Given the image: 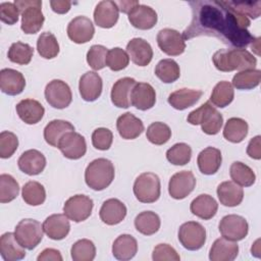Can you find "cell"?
<instances>
[{"label": "cell", "instance_id": "1", "mask_svg": "<svg viewBox=\"0 0 261 261\" xmlns=\"http://www.w3.org/2000/svg\"><path fill=\"white\" fill-rule=\"evenodd\" d=\"M192 20L184 31V40L208 36L221 40L237 49L251 46L259 55L260 38H255L248 31L250 19L233 9L228 1L202 0L190 1Z\"/></svg>", "mask_w": 261, "mask_h": 261}, {"label": "cell", "instance_id": "18", "mask_svg": "<svg viewBox=\"0 0 261 261\" xmlns=\"http://www.w3.org/2000/svg\"><path fill=\"white\" fill-rule=\"evenodd\" d=\"M102 88V79L96 71H87L80 79L79 91L85 101L93 102L97 100L101 96Z\"/></svg>", "mask_w": 261, "mask_h": 261}, {"label": "cell", "instance_id": "34", "mask_svg": "<svg viewBox=\"0 0 261 261\" xmlns=\"http://www.w3.org/2000/svg\"><path fill=\"white\" fill-rule=\"evenodd\" d=\"M138 252L137 240L127 233L120 234L115 239L112 245V254L114 258L121 261H127L135 257Z\"/></svg>", "mask_w": 261, "mask_h": 261}, {"label": "cell", "instance_id": "22", "mask_svg": "<svg viewBox=\"0 0 261 261\" xmlns=\"http://www.w3.org/2000/svg\"><path fill=\"white\" fill-rule=\"evenodd\" d=\"M44 232L54 241H60L66 238L70 230V223L65 214H52L43 222Z\"/></svg>", "mask_w": 261, "mask_h": 261}, {"label": "cell", "instance_id": "43", "mask_svg": "<svg viewBox=\"0 0 261 261\" xmlns=\"http://www.w3.org/2000/svg\"><path fill=\"white\" fill-rule=\"evenodd\" d=\"M37 50L45 59L55 58L59 53V44L56 37L50 32L42 33L37 41Z\"/></svg>", "mask_w": 261, "mask_h": 261}, {"label": "cell", "instance_id": "33", "mask_svg": "<svg viewBox=\"0 0 261 261\" xmlns=\"http://www.w3.org/2000/svg\"><path fill=\"white\" fill-rule=\"evenodd\" d=\"M217 209L218 204L216 200L208 194L199 195L191 202L190 205L191 212L204 220H209L214 217Z\"/></svg>", "mask_w": 261, "mask_h": 261}, {"label": "cell", "instance_id": "32", "mask_svg": "<svg viewBox=\"0 0 261 261\" xmlns=\"http://www.w3.org/2000/svg\"><path fill=\"white\" fill-rule=\"evenodd\" d=\"M203 92L195 89L182 88L172 92L168 96V103L176 110H185L195 105L202 97Z\"/></svg>", "mask_w": 261, "mask_h": 261}, {"label": "cell", "instance_id": "15", "mask_svg": "<svg viewBox=\"0 0 261 261\" xmlns=\"http://www.w3.org/2000/svg\"><path fill=\"white\" fill-rule=\"evenodd\" d=\"M95 28L91 19L84 15H79L71 19L67 25L68 38L76 44H84L92 40Z\"/></svg>", "mask_w": 261, "mask_h": 261}, {"label": "cell", "instance_id": "38", "mask_svg": "<svg viewBox=\"0 0 261 261\" xmlns=\"http://www.w3.org/2000/svg\"><path fill=\"white\" fill-rule=\"evenodd\" d=\"M234 97L232 85L227 81H221L215 85L210 96V102L216 107L224 108L228 106Z\"/></svg>", "mask_w": 261, "mask_h": 261}, {"label": "cell", "instance_id": "54", "mask_svg": "<svg viewBox=\"0 0 261 261\" xmlns=\"http://www.w3.org/2000/svg\"><path fill=\"white\" fill-rule=\"evenodd\" d=\"M152 259L154 261H179L180 257L168 244H158L152 253Z\"/></svg>", "mask_w": 261, "mask_h": 261}, {"label": "cell", "instance_id": "59", "mask_svg": "<svg viewBox=\"0 0 261 261\" xmlns=\"http://www.w3.org/2000/svg\"><path fill=\"white\" fill-rule=\"evenodd\" d=\"M119 11L123 12V13H128L130 11V9L139 4V1H118L116 2Z\"/></svg>", "mask_w": 261, "mask_h": 261}, {"label": "cell", "instance_id": "31", "mask_svg": "<svg viewBox=\"0 0 261 261\" xmlns=\"http://www.w3.org/2000/svg\"><path fill=\"white\" fill-rule=\"evenodd\" d=\"M0 255L5 261H18L25 257L24 248L17 242L14 232H5L0 237Z\"/></svg>", "mask_w": 261, "mask_h": 261}, {"label": "cell", "instance_id": "3", "mask_svg": "<svg viewBox=\"0 0 261 261\" xmlns=\"http://www.w3.org/2000/svg\"><path fill=\"white\" fill-rule=\"evenodd\" d=\"M114 165L106 158H98L89 163L85 170V181L94 191L108 188L114 179Z\"/></svg>", "mask_w": 261, "mask_h": 261}, {"label": "cell", "instance_id": "56", "mask_svg": "<svg viewBox=\"0 0 261 261\" xmlns=\"http://www.w3.org/2000/svg\"><path fill=\"white\" fill-rule=\"evenodd\" d=\"M261 137L256 136L253 139L250 140L248 147H247V154L256 160H259L261 158Z\"/></svg>", "mask_w": 261, "mask_h": 261}, {"label": "cell", "instance_id": "21", "mask_svg": "<svg viewBox=\"0 0 261 261\" xmlns=\"http://www.w3.org/2000/svg\"><path fill=\"white\" fill-rule=\"evenodd\" d=\"M126 52L132 61L139 66H147L153 58L151 45L142 38H133L126 45Z\"/></svg>", "mask_w": 261, "mask_h": 261}, {"label": "cell", "instance_id": "19", "mask_svg": "<svg viewBox=\"0 0 261 261\" xmlns=\"http://www.w3.org/2000/svg\"><path fill=\"white\" fill-rule=\"evenodd\" d=\"M17 165L20 171L28 175L40 174L46 167L45 156L36 149L24 151L17 160Z\"/></svg>", "mask_w": 261, "mask_h": 261}, {"label": "cell", "instance_id": "30", "mask_svg": "<svg viewBox=\"0 0 261 261\" xmlns=\"http://www.w3.org/2000/svg\"><path fill=\"white\" fill-rule=\"evenodd\" d=\"M216 193L220 204L226 207H236L240 205L244 199L243 188L232 180L221 182L217 187Z\"/></svg>", "mask_w": 261, "mask_h": 261}, {"label": "cell", "instance_id": "6", "mask_svg": "<svg viewBox=\"0 0 261 261\" xmlns=\"http://www.w3.org/2000/svg\"><path fill=\"white\" fill-rule=\"evenodd\" d=\"M133 191L140 202L154 203L160 197V179L153 172H143L136 178Z\"/></svg>", "mask_w": 261, "mask_h": 261}, {"label": "cell", "instance_id": "60", "mask_svg": "<svg viewBox=\"0 0 261 261\" xmlns=\"http://www.w3.org/2000/svg\"><path fill=\"white\" fill-rule=\"evenodd\" d=\"M258 242H259V240H257L256 242H255V244L253 245L256 249L254 250V249H251V252H252V255H255V256H257V257H259V254L258 253H260V250H259V245H258Z\"/></svg>", "mask_w": 261, "mask_h": 261}, {"label": "cell", "instance_id": "40", "mask_svg": "<svg viewBox=\"0 0 261 261\" xmlns=\"http://www.w3.org/2000/svg\"><path fill=\"white\" fill-rule=\"evenodd\" d=\"M155 75L165 84L175 82L180 75L179 65L173 59H162L155 66Z\"/></svg>", "mask_w": 261, "mask_h": 261}, {"label": "cell", "instance_id": "35", "mask_svg": "<svg viewBox=\"0 0 261 261\" xmlns=\"http://www.w3.org/2000/svg\"><path fill=\"white\" fill-rule=\"evenodd\" d=\"M74 126L66 120L54 119L51 120L44 128V139L47 144L52 147H58L60 139L68 132H73Z\"/></svg>", "mask_w": 261, "mask_h": 261}, {"label": "cell", "instance_id": "27", "mask_svg": "<svg viewBox=\"0 0 261 261\" xmlns=\"http://www.w3.org/2000/svg\"><path fill=\"white\" fill-rule=\"evenodd\" d=\"M116 128L122 139L134 140L144 132V124L142 120L133 113L125 112L117 118Z\"/></svg>", "mask_w": 261, "mask_h": 261}, {"label": "cell", "instance_id": "44", "mask_svg": "<svg viewBox=\"0 0 261 261\" xmlns=\"http://www.w3.org/2000/svg\"><path fill=\"white\" fill-rule=\"evenodd\" d=\"M34 55V48L27 43L15 42L12 43L8 49V59L19 65H27L31 62Z\"/></svg>", "mask_w": 261, "mask_h": 261}, {"label": "cell", "instance_id": "29", "mask_svg": "<svg viewBox=\"0 0 261 261\" xmlns=\"http://www.w3.org/2000/svg\"><path fill=\"white\" fill-rule=\"evenodd\" d=\"M222 157L219 149L207 147L202 150L197 157V164L200 171L206 175L216 173L221 165Z\"/></svg>", "mask_w": 261, "mask_h": 261}, {"label": "cell", "instance_id": "23", "mask_svg": "<svg viewBox=\"0 0 261 261\" xmlns=\"http://www.w3.org/2000/svg\"><path fill=\"white\" fill-rule=\"evenodd\" d=\"M156 102L154 88L148 83H137L130 94V103L139 110L151 109Z\"/></svg>", "mask_w": 261, "mask_h": 261}, {"label": "cell", "instance_id": "46", "mask_svg": "<svg viewBox=\"0 0 261 261\" xmlns=\"http://www.w3.org/2000/svg\"><path fill=\"white\" fill-rule=\"evenodd\" d=\"M146 137L148 141L154 145H164L171 137V129L166 123L155 121L148 126Z\"/></svg>", "mask_w": 261, "mask_h": 261}, {"label": "cell", "instance_id": "12", "mask_svg": "<svg viewBox=\"0 0 261 261\" xmlns=\"http://www.w3.org/2000/svg\"><path fill=\"white\" fill-rule=\"evenodd\" d=\"M156 40L160 50L169 56H177L185 52L186 42L182 35L176 30L162 29L158 32Z\"/></svg>", "mask_w": 261, "mask_h": 261}, {"label": "cell", "instance_id": "51", "mask_svg": "<svg viewBox=\"0 0 261 261\" xmlns=\"http://www.w3.org/2000/svg\"><path fill=\"white\" fill-rule=\"evenodd\" d=\"M18 147V139L15 134L3 130L0 134V157L2 159L10 158Z\"/></svg>", "mask_w": 261, "mask_h": 261}, {"label": "cell", "instance_id": "5", "mask_svg": "<svg viewBox=\"0 0 261 261\" xmlns=\"http://www.w3.org/2000/svg\"><path fill=\"white\" fill-rule=\"evenodd\" d=\"M21 14L20 29L24 34L38 33L44 23L45 17L42 12V1L40 0H15Z\"/></svg>", "mask_w": 261, "mask_h": 261}, {"label": "cell", "instance_id": "36", "mask_svg": "<svg viewBox=\"0 0 261 261\" xmlns=\"http://www.w3.org/2000/svg\"><path fill=\"white\" fill-rule=\"evenodd\" d=\"M249 125L247 121L240 117H231L227 119L223 128V137L228 142L241 143L247 137Z\"/></svg>", "mask_w": 261, "mask_h": 261}, {"label": "cell", "instance_id": "58", "mask_svg": "<svg viewBox=\"0 0 261 261\" xmlns=\"http://www.w3.org/2000/svg\"><path fill=\"white\" fill-rule=\"evenodd\" d=\"M51 8L58 14L67 13L71 7V2L67 0H52L50 1Z\"/></svg>", "mask_w": 261, "mask_h": 261}, {"label": "cell", "instance_id": "52", "mask_svg": "<svg viewBox=\"0 0 261 261\" xmlns=\"http://www.w3.org/2000/svg\"><path fill=\"white\" fill-rule=\"evenodd\" d=\"M229 5L236 9L237 11L241 12L242 14L246 15L248 18L251 17L253 19L259 17L261 13V2L260 1H228Z\"/></svg>", "mask_w": 261, "mask_h": 261}, {"label": "cell", "instance_id": "4", "mask_svg": "<svg viewBox=\"0 0 261 261\" xmlns=\"http://www.w3.org/2000/svg\"><path fill=\"white\" fill-rule=\"evenodd\" d=\"M193 125H201L206 135H216L220 132L223 124V117L218 110L212 106L210 101L205 102L199 108L191 111L187 118Z\"/></svg>", "mask_w": 261, "mask_h": 261}, {"label": "cell", "instance_id": "2", "mask_svg": "<svg viewBox=\"0 0 261 261\" xmlns=\"http://www.w3.org/2000/svg\"><path fill=\"white\" fill-rule=\"evenodd\" d=\"M216 69L229 72L232 70L254 69L257 64L256 57L246 49H220L212 56Z\"/></svg>", "mask_w": 261, "mask_h": 261}, {"label": "cell", "instance_id": "57", "mask_svg": "<svg viewBox=\"0 0 261 261\" xmlns=\"http://www.w3.org/2000/svg\"><path fill=\"white\" fill-rule=\"evenodd\" d=\"M38 261H62L60 252L53 248H47L43 250L37 257Z\"/></svg>", "mask_w": 261, "mask_h": 261}, {"label": "cell", "instance_id": "14", "mask_svg": "<svg viewBox=\"0 0 261 261\" xmlns=\"http://www.w3.org/2000/svg\"><path fill=\"white\" fill-rule=\"evenodd\" d=\"M57 148L61 151L64 157L71 160H76L86 154L87 143L81 134L73 130L66 133L60 139Z\"/></svg>", "mask_w": 261, "mask_h": 261}, {"label": "cell", "instance_id": "55", "mask_svg": "<svg viewBox=\"0 0 261 261\" xmlns=\"http://www.w3.org/2000/svg\"><path fill=\"white\" fill-rule=\"evenodd\" d=\"M19 9L14 2H2L0 4V19L2 22L12 25L18 21Z\"/></svg>", "mask_w": 261, "mask_h": 261}, {"label": "cell", "instance_id": "48", "mask_svg": "<svg viewBox=\"0 0 261 261\" xmlns=\"http://www.w3.org/2000/svg\"><path fill=\"white\" fill-rule=\"evenodd\" d=\"M192 157V149L186 143H176L166 151V159L173 165H186Z\"/></svg>", "mask_w": 261, "mask_h": 261}, {"label": "cell", "instance_id": "13", "mask_svg": "<svg viewBox=\"0 0 261 261\" xmlns=\"http://www.w3.org/2000/svg\"><path fill=\"white\" fill-rule=\"evenodd\" d=\"M196 187V178L192 171L182 170L174 173L168 182V193L171 198L181 200L188 197Z\"/></svg>", "mask_w": 261, "mask_h": 261}, {"label": "cell", "instance_id": "17", "mask_svg": "<svg viewBox=\"0 0 261 261\" xmlns=\"http://www.w3.org/2000/svg\"><path fill=\"white\" fill-rule=\"evenodd\" d=\"M127 15L130 24L139 30H150L154 28L158 18L156 11L152 7L140 3L135 5Z\"/></svg>", "mask_w": 261, "mask_h": 261}, {"label": "cell", "instance_id": "10", "mask_svg": "<svg viewBox=\"0 0 261 261\" xmlns=\"http://www.w3.org/2000/svg\"><path fill=\"white\" fill-rule=\"evenodd\" d=\"M218 228L223 238L229 241L238 242L244 240L247 237L249 224L243 216L237 214H228L221 218Z\"/></svg>", "mask_w": 261, "mask_h": 261}, {"label": "cell", "instance_id": "42", "mask_svg": "<svg viewBox=\"0 0 261 261\" xmlns=\"http://www.w3.org/2000/svg\"><path fill=\"white\" fill-rule=\"evenodd\" d=\"M21 196L23 201L31 206L42 205L46 200V191L39 181L30 180L23 185Z\"/></svg>", "mask_w": 261, "mask_h": 261}, {"label": "cell", "instance_id": "11", "mask_svg": "<svg viewBox=\"0 0 261 261\" xmlns=\"http://www.w3.org/2000/svg\"><path fill=\"white\" fill-rule=\"evenodd\" d=\"M93 200L86 195H74L67 199L63 206V212L68 219L81 222L90 217L93 210Z\"/></svg>", "mask_w": 261, "mask_h": 261}, {"label": "cell", "instance_id": "37", "mask_svg": "<svg viewBox=\"0 0 261 261\" xmlns=\"http://www.w3.org/2000/svg\"><path fill=\"white\" fill-rule=\"evenodd\" d=\"M160 218L153 211H143L135 218L136 229L145 236H152L160 228Z\"/></svg>", "mask_w": 261, "mask_h": 261}, {"label": "cell", "instance_id": "41", "mask_svg": "<svg viewBox=\"0 0 261 261\" xmlns=\"http://www.w3.org/2000/svg\"><path fill=\"white\" fill-rule=\"evenodd\" d=\"M260 69H246L236 73L232 77L231 85L238 90H252L260 84Z\"/></svg>", "mask_w": 261, "mask_h": 261}, {"label": "cell", "instance_id": "49", "mask_svg": "<svg viewBox=\"0 0 261 261\" xmlns=\"http://www.w3.org/2000/svg\"><path fill=\"white\" fill-rule=\"evenodd\" d=\"M129 63V56L126 51L119 47L108 50L106 57V66L113 71H119L124 69Z\"/></svg>", "mask_w": 261, "mask_h": 261}, {"label": "cell", "instance_id": "8", "mask_svg": "<svg viewBox=\"0 0 261 261\" xmlns=\"http://www.w3.org/2000/svg\"><path fill=\"white\" fill-rule=\"evenodd\" d=\"M177 236L181 246L190 251L200 250L206 242V229L196 221L182 223L178 228Z\"/></svg>", "mask_w": 261, "mask_h": 261}, {"label": "cell", "instance_id": "7", "mask_svg": "<svg viewBox=\"0 0 261 261\" xmlns=\"http://www.w3.org/2000/svg\"><path fill=\"white\" fill-rule=\"evenodd\" d=\"M43 234V225L32 218L20 220L14 228L15 239L27 250L35 249L41 243Z\"/></svg>", "mask_w": 261, "mask_h": 261}, {"label": "cell", "instance_id": "20", "mask_svg": "<svg viewBox=\"0 0 261 261\" xmlns=\"http://www.w3.org/2000/svg\"><path fill=\"white\" fill-rule=\"evenodd\" d=\"M136 84V80L128 76L116 81L112 86L110 93V98L113 105L118 108H128L132 105L130 94Z\"/></svg>", "mask_w": 261, "mask_h": 261}, {"label": "cell", "instance_id": "16", "mask_svg": "<svg viewBox=\"0 0 261 261\" xmlns=\"http://www.w3.org/2000/svg\"><path fill=\"white\" fill-rule=\"evenodd\" d=\"M119 17V9L115 1L103 0L100 1L94 10L95 23L103 29L114 27Z\"/></svg>", "mask_w": 261, "mask_h": 261}, {"label": "cell", "instance_id": "50", "mask_svg": "<svg viewBox=\"0 0 261 261\" xmlns=\"http://www.w3.org/2000/svg\"><path fill=\"white\" fill-rule=\"evenodd\" d=\"M108 50L103 45H93L87 52V62L94 70H100L106 66Z\"/></svg>", "mask_w": 261, "mask_h": 261}, {"label": "cell", "instance_id": "9", "mask_svg": "<svg viewBox=\"0 0 261 261\" xmlns=\"http://www.w3.org/2000/svg\"><path fill=\"white\" fill-rule=\"evenodd\" d=\"M45 98L50 106L64 109L71 103L72 94L69 86L61 80H52L46 85Z\"/></svg>", "mask_w": 261, "mask_h": 261}, {"label": "cell", "instance_id": "24", "mask_svg": "<svg viewBox=\"0 0 261 261\" xmlns=\"http://www.w3.org/2000/svg\"><path fill=\"white\" fill-rule=\"evenodd\" d=\"M99 216L107 225H115L125 218L126 207L120 200L111 198L103 202L99 211Z\"/></svg>", "mask_w": 261, "mask_h": 261}, {"label": "cell", "instance_id": "39", "mask_svg": "<svg viewBox=\"0 0 261 261\" xmlns=\"http://www.w3.org/2000/svg\"><path fill=\"white\" fill-rule=\"evenodd\" d=\"M229 174L232 181L241 187H251L256 180V175L253 169L241 161L231 163Z\"/></svg>", "mask_w": 261, "mask_h": 261}, {"label": "cell", "instance_id": "45", "mask_svg": "<svg viewBox=\"0 0 261 261\" xmlns=\"http://www.w3.org/2000/svg\"><path fill=\"white\" fill-rule=\"evenodd\" d=\"M70 254L73 261H92L96 256V247L92 241L82 239L71 246Z\"/></svg>", "mask_w": 261, "mask_h": 261}, {"label": "cell", "instance_id": "47", "mask_svg": "<svg viewBox=\"0 0 261 261\" xmlns=\"http://www.w3.org/2000/svg\"><path fill=\"white\" fill-rule=\"evenodd\" d=\"M19 193V185L16 179L7 173L0 175V202L9 203L13 201Z\"/></svg>", "mask_w": 261, "mask_h": 261}, {"label": "cell", "instance_id": "25", "mask_svg": "<svg viewBox=\"0 0 261 261\" xmlns=\"http://www.w3.org/2000/svg\"><path fill=\"white\" fill-rule=\"evenodd\" d=\"M25 87L23 74L12 68H3L0 71V89L9 96L20 94Z\"/></svg>", "mask_w": 261, "mask_h": 261}, {"label": "cell", "instance_id": "53", "mask_svg": "<svg viewBox=\"0 0 261 261\" xmlns=\"http://www.w3.org/2000/svg\"><path fill=\"white\" fill-rule=\"evenodd\" d=\"M113 141V134L109 128L98 127L92 134L93 146L101 151H106L111 147Z\"/></svg>", "mask_w": 261, "mask_h": 261}, {"label": "cell", "instance_id": "26", "mask_svg": "<svg viewBox=\"0 0 261 261\" xmlns=\"http://www.w3.org/2000/svg\"><path fill=\"white\" fill-rule=\"evenodd\" d=\"M18 117L27 124H36L44 116V106L35 99H23L16 104Z\"/></svg>", "mask_w": 261, "mask_h": 261}, {"label": "cell", "instance_id": "28", "mask_svg": "<svg viewBox=\"0 0 261 261\" xmlns=\"http://www.w3.org/2000/svg\"><path fill=\"white\" fill-rule=\"evenodd\" d=\"M239 254V246L236 242L225 238H219L214 241L209 251L211 261H232Z\"/></svg>", "mask_w": 261, "mask_h": 261}]
</instances>
